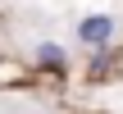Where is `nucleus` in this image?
<instances>
[{
    "instance_id": "1",
    "label": "nucleus",
    "mask_w": 123,
    "mask_h": 114,
    "mask_svg": "<svg viewBox=\"0 0 123 114\" xmlns=\"http://www.w3.org/2000/svg\"><path fill=\"white\" fill-rule=\"evenodd\" d=\"M114 32H119V18H114V14H87V18H78V41H82V46L105 50V46L114 41Z\"/></svg>"
},
{
    "instance_id": "2",
    "label": "nucleus",
    "mask_w": 123,
    "mask_h": 114,
    "mask_svg": "<svg viewBox=\"0 0 123 114\" xmlns=\"http://www.w3.org/2000/svg\"><path fill=\"white\" fill-rule=\"evenodd\" d=\"M64 55H68V50H64L59 41H37V50H32V59H37L41 69H55V73L64 69Z\"/></svg>"
}]
</instances>
